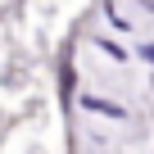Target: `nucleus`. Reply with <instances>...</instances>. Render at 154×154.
<instances>
[{
	"mask_svg": "<svg viewBox=\"0 0 154 154\" xmlns=\"http://www.w3.org/2000/svg\"><path fill=\"white\" fill-rule=\"evenodd\" d=\"M82 104H86L91 113H104V118H127V109H122V104H113V100H95V95H82Z\"/></svg>",
	"mask_w": 154,
	"mask_h": 154,
	"instance_id": "nucleus-1",
	"label": "nucleus"
},
{
	"mask_svg": "<svg viewBox=\"0 0 154 154\" xmlns=\"http://www.w3.org/2000/svg\"><path fill=\"white\" fill-rule=\"evenodd\" d=\"M100 50H104V54H113V59H127V50H118L113 41H100Z\"/></svg>",
	"mask_w": 154,
	"mask_h": 154,
	"instance_id": "nucleus-2",
	"label": "nucleus"
}]
</instances>
